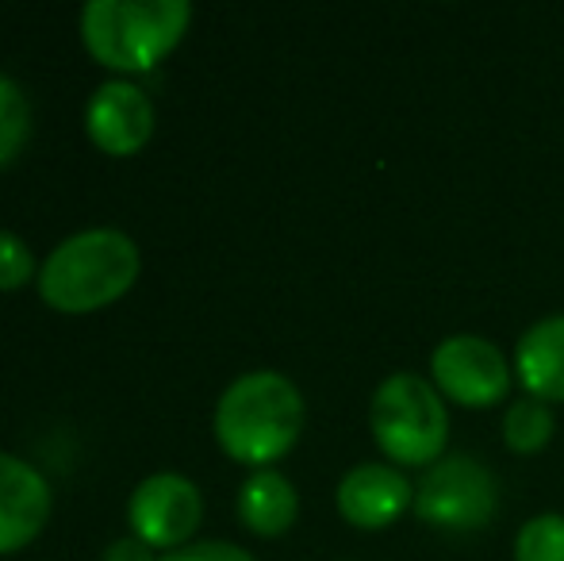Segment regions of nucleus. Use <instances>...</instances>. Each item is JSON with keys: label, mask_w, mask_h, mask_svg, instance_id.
Returning a JSON list of instances; mask_svg holds the SVG:
<instances>
[{"label": "nucleus", "mask_w": 564, "mask_h": 561, "mask_svg": "<svg viewBox=\"0 0 564 561\" xmlns=\"http://www.w3.org/2000/svg\"><path fill=\"white\" fill-rule=\"evenodd\" d=\"M304 397L276 369L235 377L216 404V442L250 470H273L304 431Z\"/></svg>", "instance_id": "obj_1"}, {"label": "nucleus", "mask_w": 564, "mask_h": 561, "mask_svg": "<svg viewBox=\"0 0 564 561\" xmlns=\"http://www.w3.org/2000/svg\"><path fill=\"white\" fill-rule=\"evenodd\" d=\"M142 270L134 239L119 227H89L46 255L39 266V296L66 315H85L123 296Z\"/></svg>", "instance_id": "obj_2"}, {"label": "nucleus", "mask_w": 564, "mask_h": 561, "mask_svg": "<svg viewBox=\"0 0 564 561\" xmlns=\"http://www.w3.org/2000/svg\"><path fill=\"white\" fill-rule=\"evenodd\" d=\"M193 23L188 0H89L82 8V43L116 74H147Z\"/></svg>", "instance_id": "obj_3"}, {"label": "nucleus", "mask_w": 564, "mask_h": 561, "mask_svg": "<svg viewBox=\"0 0 564 561\" xmlns=\"http://www.w3.org/2000/svg\"><path fill=\"white\" fill-rule=\"evenodd\" d=\"M369 431L392 465H434L446 457L449 412L434 381L419 374H388L369 400Z\"/></svg>", "instance_id": "obj_4"}, {"label": "nucleus", "mask_w": 564, "mask_h": 561, "mask_svg": "<svg viewBox=\"0 0 564 561\" xmlns=\"http://www.w3.org/2000/svg\"><path fill=\"white\" fill-rule=\"evenodd\" d=\"M496 473L468 454H446L426 465L415 485V516L434 531H484L496 516Z\"/></svg>", "instance_id": "obj_5"}, {"label": "nucleus", "mask_w": 564, "mask_h": 561, "mask_svg": "<svg viewBox=\"0 0 564 561\" xmlns=\"http://www.w3.org/2000/svg\"><path fill=\"white\" fill-rule=\"evenodd\" d=\"M431 381L460 408H496L511 392V366L484 335H449L431 354Z\"/></svg>", "instance_id": "obj_6"}, {"label": "nucleus", "mask_w": 564, "mask_h": 561, "mask_svg": "<svg viewBox=\"0 0 564 561\" xmlns=\"http://www.w3.org/2000/svg\"><path fill=\"white\" fill-rule=\"evenodd\" d=\"M131 535L150 550H181L204 519V496L185 473H150L127 504Z\"/></svg>", "instance_id": "obj_7"}, {"label": "nucleus", "mask_w": 564, "mask_h": 561, "mask_svg": "<svg viewBox=\"0 0 564 561\" xmlns=\"http://www.w3.org/2000/svg\"><path fill=\"white\" fill-rule=\"evenodd\" d=\"M85 131L105 154L127 158L142 150L154 136V105H150L147 89L123 82V77L100 82L85 105Z\"/></svg>", "instance_id": "obj_8"}, {"label": "nucleus", "mask_w": 564, "mask_h": 561, "mask_svg": "<svg viewBox=\"0 0 564 561\" xmlns=\"http://www.w3.org/2000/svg\"><path fill=\"white\" fill-rule=\"evenodd\" d=\"M338 511L361 531H384L415 504V485L392 462H361L338 481Z\"/></svg>", "instance_id": "obj_9"}, {"label": "nucleus", "mask_w": 564, "mask_h": 561, "mask_svg": "<svg viewBox=\"0 0 564 561\" xmlns=\"http://www.w3.org/2000/svg\"><path fill=\"white\" fill-rule=\"evenodd\" d=\"M54 508L51 481L23 457L0 450V554H15L39 539Z\"/></svg>", "instance_id": "obj_10"}, {"label": "nucleus", "mask_w": 564, "mask_h": 561, "mask_svg": "<svg viewBox=\"0 0 564 561\" xmlns=\"http://www.w3.org/2000/svg\"><path fill=\"white\" fill-rule=\"evenodd\" d=\"M514 374L527 397L564 404V315H545L522 331L514 346Z\"/></svg>", "instance_id": "obj_11"}, {"label": "nucleus", "mask_w": 564, "mask_h": 561, "mask_svg": "<svg viewBox=\"0 0 564 561\" xmlns=\"http://www.w3.org/2000/svg\"><path fill=\"white\" fill-rule=\"evenodd\" d=\"M300 516V493L281 470H253L238 488V519L253 535L276 539Z\"/></svg>", "instance_id": "obj_12"}, {"label": "nucleus", "mask_w": 564, "mask_h": 561, "mask_svg": "<svg viewBox=\"0 0 564 561\" xmlns=\"http://www.w3.org/2000/svg\"><path fill=\"white\" fill-rule=\"evenodd\" d=\"M557 420H553V404L538 397H522L514 404H507L503 412V442L514 454H538L550 446Z\"/></svg>", "instance_id": "obj_13"}, {"label": "nucleus", "mask_w": 564, "mask_h": 561, "mask_svg": "<svg viewBox=\"0 0 564 561\" xmlns=\"http://www.w3.org/2000/svg\"><path fill=\"white\" fill-rule=\"evenodd\" d=\"M31 139V100L15 77L0 74V170L15 162Z\"/></svg>", "instance_id": "obj_14"}, {"label": "nucleus", "mask_w": 564, "mask_h": 561, "mask_svg": "<svg viewBox=\"0 0 564 561\" xmlns=\"http://www.w3.org/2000/svg\"><path fill=\"white\" fill-rule=\"evenodd\" d=\"M514 561H564V516L542 511L514 535Z\"/></svg>", "instance_id": "obj_15"}, {"label": "nucleus", "mask_w": 564, "mask_h": 561, "mask_svg": "<svg viewBox=\"0 0 564 561\" xmlns=\"http://www.w3.org/2000/svg\"><path fill=\"white\" fill-rule=\"evenodd\" d=\"M31 278H39L31 247L15 231H0V292L23 289Z\"/></svg>", "instance_id": "obj_16"}, {"label": "nucleus", "mask_w": 564, "mask_h": 561, "mask_svg": "<svg viewBox=\"0 0 564 561\" xmlns=\"http://www.w3.org/2000/svg\"><path fill=\"white\" fill-rule=\"evenodd\" d=\"M162 561H258V558H253L250 550L235 547V542L212 539V542H193V547L170 550Z\"/></svg>", "instance_id": "obj_17"}, {"label": "nucleus", "mask_w": 564, "mask_h": 561, "mask_svg": "<svg viewBox=\"0 0 564 561\" xmlns=\"http://www.w3.org/2000/svg\"><path fill=\"white\" fill-rule=\"evenodd\" d=\"M105 561H154V550L131 535V539H116L112 547L105 550Z\"/></svg>", "instance_id": "obj_18"}]
</instances>
